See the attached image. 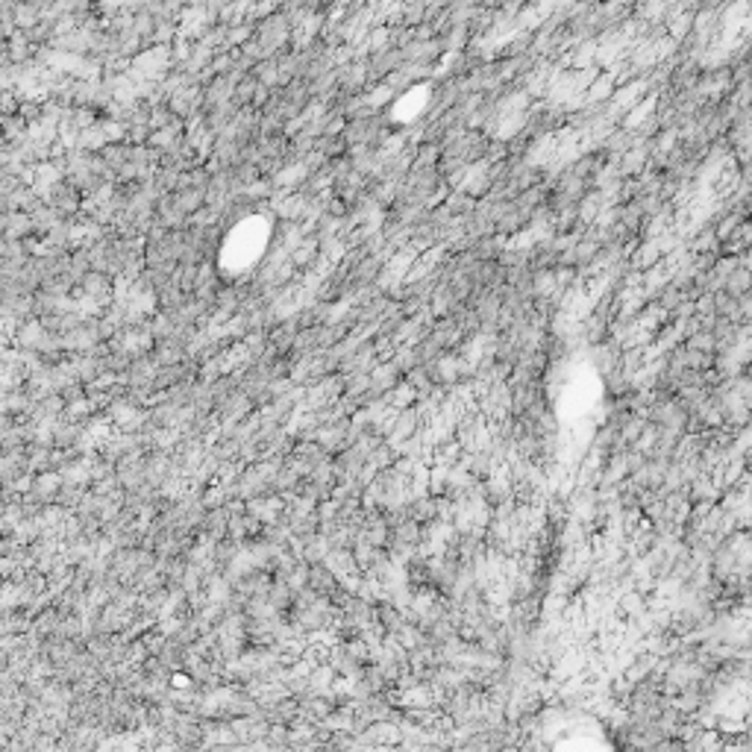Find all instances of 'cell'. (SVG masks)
Listing matches in <instances>:
<instances>
[{"instance_id":"obj_1","label":"cell","mask_w":752,"mask_h":752,"mask_svg":"<svg viewBox=\"0 0 752 752\" xmlns=\"http://www.w3.org/2000/svg\"><path fill=\"white\" fill-rule=\"evenodd\" d=\"M582 165H588V174H591V171H597V165H594V159H585V162H582ZM573 174H576V177H582V179H585V168H573Z\"/></svg>"}]
</instances>
